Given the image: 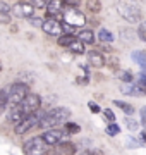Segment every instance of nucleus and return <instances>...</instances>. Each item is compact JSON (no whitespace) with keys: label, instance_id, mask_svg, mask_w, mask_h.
I'll use <instances>...</instances> for the list:
<instances>
[{"label":"nucleus","instance_id":"f257e3e1","mask_svg":"<svg viewBox=\"0 0 146 155\" xmlns=\"http://www.w3.org/2000/svg\"><path fill=\"white\" fill-rule=\"evenodd\" d=\"M69 119H71V110L67 107H55V109L48 110L43 116V119L40 121L38 126L46 131V129H53V127H59L62 124H65Z\"/></svg>","mask_w":146,"mask_h":155},{"label":"nucleus","instance_id":"f03ea898","mask_svg":"<svg viewBox=\"0 0 146 155\" xmlns=\"http://www.w3.org/2000/svg\"><path fill=\"white\" fill-rule=\"evenodd\" d=\"M117 12L129 22H138L141 19V7L136 0H119Z\"/></svg>","mask_w":146,"mask_h":155},{"label":"nucleus","instance_id":"7ed1b4c3","mask_svg":"<svg viewBox=\"0 0 146 155\" xmlns=\"http://www.w3.org/2000/svg\"><path fill=\"white\" fill-rule=\"evenodd\" d=\"M43 116H45V112H40V110L34 112V114H29V116H24L23 119L14 126V133H16V134L28 133L29 129H33V127L38 126L40 121L43 119Z\"/></svg>","mask_w":146,"mask_h":155},{"label":"nucleus","instance_id":"20e7f679","mask_svg":"<svg viewBox=\"0 0 146 155\" xmlns=\"http://www.w3.org/2000/svg\"><path fill=\"white\" fill-rule=\"evenodd\" d=\"M28 93H29V86L28 84L14 83L11 88H9V91H7V104H9L11 107L19 105V104L28 97Z\"/></svg>","mask_w":146,"mask_h":155},{"label":"nucleus","instance_id":"39448f33","mask_svg":"<svg viewBox=\"0 0 146 155\" xmlns=\"http://www.w3.org/2000/svg\"><path fill=\"white\" fill-rule=\"evenodd\" d=\"M62 17H64V24H67L71 28H81L86 24V16L78 9H71V7L64 9Z\"/></svg>","mask_w":146,"mask_h":155},{"label":"nucleus","instance_id":"423d86ee","mask_svg":"<svg viewBox=\"0 0 146 155\" xmlns=\"http://www.w3.org/2000/svg\"><path fill=\"white\" fill-rule=\"evenodd\" d=\"M23 150L26 155H46L48 153V147H46V143L43 141L41 136H33L28 141H24Z\"/></svg>","mask_w":146,"mask_h":155},{"label":"nucleus","instance_id":"0eeeda50","mask_svg":"<svg viewBox=\"0 0 146 155\" xmlns=\"http://www.w3.org/2000/svg\"><path fill=\"white\" fill-rule=\"evenodd\" d=\"M19 105H21V110H23L24 116L34 114V112H38L40 107H41V97L36 95V93H28V97H26Z\"/></svg>","mask_w":146,"mask_h":155},{"label":"nucleus","instance_id":"6e6552de","mask_svg":"<svg viewBox=\"0 0 146 155\" xmlns=\"http://www.w3.org/2000/svg\"><path fill=\"white\" fill-rule=\"evenodd\" d=\"M41 138L46 143V147H55V145L65 141L67 133L64 129H60V127H53V129H46L45 133L41 134Z\"/></svg>","mask_w":146,"mask_h":155},{"label":"nucleus","instance_id":"1a4fd4ad","mask_svg":"<svg viewBox=\"0 0 146 155\" xmlns=\"http://www.w3.org/2000/svg\"><path fill=\"white\" fill-rule=\"evenodd\" d=\"M78 153V147L71 141H62V143L55 145L53 148H52L50 153L46 155H76Z\"/></svg>","mask_w":146,"mask_h":155},{"label":"nucleus","instance_id":"9d476101","mask_svg":"<svg viewBox=\"0 0 146 155\" xmlns=\"http://www.w3.org/2000/svg\"><path fill=\"white\" fill-rule=\"evenodd\" d=\"M12 9V12L16 14L17 17H33V14H34V7L29 4V2H17L14 7H11Z\"/></svg>","mask_w":146,"mask_h":155},{"label":"nucleus","instance_id":"9b49d317","mask_svg":"<svg viewBox=\"0 0 146 155\" xmlns=\"http://www.w3.org/2000/svg\"><path fill=\"white\" fill-rule=\"evenodd\" d=\"M43 31L46 35H52V36H60L62 35V22H59L57 19H45L43 21Z\"/></svg>","mask_w":146,"mask_h":155},{"label":"nucleus","instance_id":"f8f14e48","mask_svg":"<svg viewBox=\"0 0 146 155\" xmlns=\"http://www.w3.org/2000/svg\"><path fill=\"white\" fill-rule=\"evenodd\" d=\"M45 9H46V14L53 19V17H57L62 11H64V4H62V0H50V2L46 4Z\"/></svg>","mask_w":146,"mask_h":155},{"label":"nucleus","instance_id":"ddd939ff","mask_svg":"<svg viewBox=\"0 0 146 155\" xmlns=\"http://www.w3.org/2000/svg\"><path fill=\"white\" fill-rule=\"evenodd\" d=\"M88 61L93 67H103L105 66V57L101 55L98 50H91L88 52Z\"/></svg>","mask_w":146,"mask_h":155},{"label":"nucleus","instance_id":"4468645a","mask_svg":"<svg viewBox=\"0 0 146 155\" xmlns=\"http://www.w3.org/2000/svg\"><path fill=\"white\" fill-rule=\"evenodd\" d=\"M120 91H122L124 95H131V97H141V95H144L143 93V90H141L138 84L132 86V84H129V83L122 84V86H120Z\"/></svg>","mask_w":146,"mask_h":155},{"label":"nucleus","instance_id":"2eb2a0df","mask_svg":"<svg viewBox=\"0 0 146 155\" xmlns=\"http://www.w3.org/2000/svg\"><path fill=\"white\" fill-rule=\"evenodd\" d=\"M23 117H24V114H23V110H21V105L11 107V110H9V114H7V119H9L11 122H14V124H17Z\"/></svg>","mask_w":146,"mask_h":155},{"label":"nucleus","instance_id":"dca6fc26","mask_svg":"<svg viewBox=\"0 0 146 155\" xmlns=\"http://www.w3.org/2000/svg\"><path fill=\"white\" fill-rule=\"evenodd\" d=\"M132 61H134L143 71H146V50H136V52H132Z\"/></svg>","mask_w":146,"mask_h":155},{"label":"nucleus","instance_id":"f3484780","mask_svg":"<svg viewBox=\"0 0 146 155\" xmlns=\"http://www.w3.org/2000/svg\"><path fill=\"white\" fill-rule=\"evenodd\" d=\"M113 105H117L120 110L124 112V114H127V116H132L134 114V107L131 105V104H127V102H122V100H113Z\"/></svg>","mask_w":146,"mask_h":155},{"label":"nucleus","instance_id":"a211bd4d","mask_svg":"<svg viewBox=\"0 0 146 155\" xmlns=\"http://www.w3.org/2000/svg\"><path fill=\"white\" fill-rule=\"evenodd\" d=\"M78 40L81 43H95V35H93V31H90V29H84V31L79 33Z\"/></svg>","mask_w":146,"mask_h":155},{"label":"nucleus","instance_id":"6ab92c4d","mask_svg":"<svg viewBox=\"0 0 146 155\" xmlns=\"http://www.w3.org/2000/svg\"><path fill=\"white\" fill-rule=\"evenodd\" d=\"M67 48L71 50V52H74V54H84V52H86L84 43H81V41H79V40H76V38L71 41V45H69Z\"/></svg>","mask_w":146,"mask_h":155},{"label":"nucleus","instance_id":"aec40b11","mask_svg":"<svg viewBox=\"0 0 146 155\" xmlns=\"http://www.w3.org/2000/svg\"><path fill=\"white\" fill-rule=\"evenodd\" d=\"M62 129H64L67 134H78V133H81V127H79L76 122H69V121L64 124V127H62Z\"/></svg>","mask_w":146,"mask_h":155},{"label":"nucleus","instance_id":"412c9836","mask_svg":"<svg viewBox=\"0 0 146 155\" xmlns=\"http://www.w3.org/2000/svg\"><path fill=\"white\" fill-rule=\"evenodd\" d=\"M134 31H132V29H120V38H122V41H127V43H132V41H134Z\"/></svg>","mask_w":146,"mask_h":155},{"label":"nucleus","instance_id":"4be33fe9","mask_svg":"<svg viewBox=\"0 0 146 155\" xmlns=\"http://www.w3.org/2000/svg\"><path fill=\"white\" fill-rule=\"evenodd\" d=\"M98 40L103 41V43H112L113 35L110 33V31H107V29H100V31H98Z\"/></svg>","mask_w":146,"mask_h":155},{"label":"nucleus","instance_id":"5701e85b","mask_svg":"<svg viewBox=\"0 0 146 155\" xmlns=\"http://www.w3.org/2000/svg\"><path fill=\"white\" fill-rule=\"evenodd\" d=\"M86 7H88L93 14H96V12L101 11V2L100 0H86Z\"/></svg>","mask_w":146,"mask_h":155},{"label":"nucleus","instance_id":"b1692460","mask_svg":"<svg viewBox=\"0 0 146 155\" xmlns=\"http://www.w3.org/2000/svg\"><path fill=\"white\" fill-rule=\"evenodd\" d=\"M117 78L120 79V81L131 83V81H132V72H131V71H119L117 72Z\"/></svg>","mask_w":146,"mask_h":155},{"label":"nucleus","instance_id":"393cba45","mask_svg":"<svg viewBox=\"0 0 146 155\" xmlns=\"http://www.w3.org/2000/svg\"><path fill=\"white\" fill-rule=\"evenodd\" d=\"M124 121H125V126H127L129 131H136V129L139 127V122L136 121V119H132V117H125Z\"/></svg>","mask_w":146,"mask_h":155},{"label":"nucleus","instance_id":"a878e982","mask_svg":"<svg viewBox=\"0 0 146 155\" xmlns=\"http://www.w3.org/2000/svg\"><path fill=\"white\" fill-rule=\"evenodd\" d=\"M136 35H138V38H139L141 41H146V21H143L139 24V28H138Z\"/></svg>","mask_w":146,"mask_h":155},{"label":"nucleus","instance_id":"bb28decb","mask_svg":"<svg viewBox=\"0 0 146 155\" xmlns=\"http://www.w3.org/2000/svg\"><path fill=\"white\" fill-rule=\"evenodd\" d=\"M119 133H120V127H119L115 122H110V124L107 126V134L108 136H117Z\"/></svg>","mask_w":146,"mask_h":155},{"label":"nucleus","instance_id":"cd10ccee","mask_svg":"<svg viewBox=\"0 0 146 155\" xmlns=\"http://www.w3.org/2000/svg\"><path fill=\"white\" fill-rule=\"evenodd\" d=\"M72 40H74V36H71V35H64V36L59 38V45H60V47H69Z\"/></svg>","mask_w":146,"mask_h":155},{"label":"nucleus","instance_id":"c85d7f7f","mask_svg":"<svg viewBox=\"0 0 146 155\" xmlns=\"http://www.w3.org/2000/svg\"><path fill=\"white\" fill-rule=\"evenodd\" d=\"M7 105V91L5 90H0V110Z\"/></svg>","mask_w":146,"mask_h":155},{"label":"nucleus","instance_id":"c756f323","mask_svg":"<svg viewBox=\"0 0 146 155\" xmlns=\"http://www.w3.org/2000/svg\"><path fill=\"white\" fill-rule=\"evenodd\" d=\"M29 22L34 28H41L43 26V19H40V17H29Z\"/></svg>","mask_w":146,"mask_h":155},{"label":"nucleus","instance_id":"7c9ffc66","mask_svg":"<svg viewBox=\"0 0 146 155\" xmlns=\"http://www.w3.org/2000/svg\"><path fill=\"white\" fill-rule=\"evenodd\" d=\"M46 0H31V5L33 7H38V9H45L46 7Z\"/></svg>","mask_w":146,"mask_h":155},{"label":"nucleus","instance_id":"2f4dec72","mask_svg":"<svg viewBox=\"0 0 146 155\" xmlns=\"http://www.w3.org/2000/svg\"><path fill=\"white\" fill-rule=\"evenodd\" d=\"M0 22H2V24H9V22H11L9 12H0Z\"/></svg>","mask_w":146,"mask_h":155},{"label":"nucleus","instance_id":"473e14b6","mask_svg":"<svg viewBox=\"0 0 146 155\" xmlns=\"http://www.w3.org/2000/svg\"><path fill=\"white\" fill-rule=\"evenodd\" d=\"M88 107H90V110L93 112V114H98V112L101 110L100 105H98V104H95V102H90V104H88Z\"/></svg>","mask_w":146,"mask_h":155},{"label":"nucleus","instance_id":"72a5a7b5","mask_svg":"<svg viewBox=\"0 0 146 155\" xmlns=\"http://www.w3.org/2000/svg\"><path fill=\"white\" fill-rule=\"evenodd\" d=\"M103 114H105V117H107V121H110V122L115 121V114L112 112V109H107V110L103 112Z\"/></svg>","mask_w":146,"mask_h":155},{"label":"nucleus","instance_id":"f704fd0d","mask_svg":"<svg viewBox=\"0 0 146 155\" xmlns=\"http://www.w3.org/2000/svg\"><path fill=\"white\" fill-rule=\"evenodd\" d=\"M62 4H65V5L71 7V9H76V5H79V0H64Z\"/></svg>","mask_w":146,"mask_h":155},{"label":"nucleus","instance_id":"c9c22d12","mask_svg":"<svg viewBox=\"0 0 146 155\" xmlns=\"http://www.w3.org/2000/svg\"><path fill=\"white\" fill-rule=\"evenodd\" d=\"M108 66L112 67V69H117V67H119V61L115 59V57H110V61H108Z\"/></svg>","mask_w":146,"mask_h":155},{"label":"nucleus","instance_id":"e433bc0d","mask_svg":"<svg viewBox=\"0 0 146 155\" xmlns=\"http://www.w3.org/2000/svg\"><path fill=\"white\" fill-rule=\"evenodd\" d=\"M141 124H143V126H146V107H143V109H141Z\"/></svg>","mask_w":146,"mask_h":155},{"label":"nucleus","instance_id":"4c0bfd02","mask_svg":"<svg viewBox=\"0 0 146 155\" xmlns=\"http://www.w3.org/2000/svg\"><path fill=\"white\" fill-rule=\"evenodd\" d=\"M11 11V7L7 5L5 2H2V0H0V12H9Z\"/></svg>","mask_w":146,"mask_h":155},{"label":"nucleus","instance_id":"58836bf2","mask_svg":"<svg viewBox=\"0 0 146 155\" xmlns=\"http://www.w3.org/2000/svg\"><path fill=\"white\" fill-rule=\"evenodd\" d=\"M81 155H103L100 152V150H88V152H84V153H81Z\"/></svg>","mask_w":146,"mask_h":155},{"label":"nucleus","instance_id":"ea45409f","mask_svg":"<svg viewBox=\"0 0 146 155\" xmlns=\"http://www.w3.org/2000/svg\"><path fill=\"white\" fill-rule=\"evenodd\" d=\"M141 141H144V143H146V131H143V133H141Z\"/></svg>","mask_w":146,"mask_h":155},{"label":"nucleus","instance_id":"a19ab883","mask_svg":"<svg viewBox=\"0 0 146 155\" xmlns=\"http://www.w3.org/2000/svg\"><path fill=\"white\" fill-rule=\"evenodd\" d=\"M0 71H2V62H0Z\"/></svg>","mask_w":146,"mask_h":155}]
</instances>
